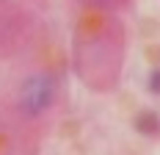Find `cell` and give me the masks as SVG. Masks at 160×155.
Segmentation results:
<instances>
[{"label":"cell","mask_w":160,"mask_h":155,"mask_svg":"<svg viewBox=\"0 0 160 155\" xmlns=\"http://www.w3.org/2000/svg\"><path fill=\"white\" fill-rule=\"evenodd\" d=\"M149 92L160 94V72H152V78H149Z\"/></svg>","instance_id":"cell-3"},{"label":"cell","mask_w":160,"mask_h":155,"mask_svg":"<svg viewBox=\"0 0 160 155\" xmlns=\"http://www.w3.org/2000/svg\"><path fill=\"white\" fill-rule=\"evenodd\" d=\"M19 100H22V111H28V114H42V111L52 103V80L44 78V75L31 78V80L22 86Z\"/></svg>","instance_id":"cell-1"},{"label":"cell","mask_w":160,"mask_h":155,"mask_svg":"<svg viewBox=\"0 0 160 155\" xmlns=\"http://www.w3.org/2000/svg\"><path fill=\"white\" fill-rule=\"evenodd\" d=\"M135 127L141 130V133H158V116L155 114H141V116H135Z\"/></svg>","instance_id":"cell-2"}]
</instances>
